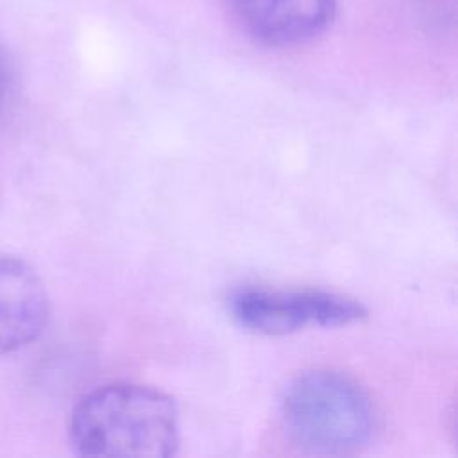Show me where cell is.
Listing matches in <instances>:
<instances>
[{
	"label": "cell",
	"instance_id": "obj_1",
	"mask_svg": "<svg viewBox=\"0 0 458 458\" xmlns=\"http://www.w3.org/2000/svg\"><path fill=\"white\" fill-rule=\"evenodd\" d=\"M68 437L81 456L168 458L179 447V410L154 386L109 383L77 403Z\"/></svg>",
	"mask_w": 458,
	"mask_h": 458
},
{
	"label": "cell",
	"instance_id": "obj_2",
	"mask_svg": "<svg viewBox=\"0 0 458 458\" xmlns=\"http://www.w3.org/2000/svg\"><path fill=\"white\" fill-rule=\"evenodd\" d=\"M288 437L315 454H349L363 447L374 431L369 394L347 374L315 369L299 374L281 399Z\"/></svg>",
	"mask_w": 458,
	"mask_h": 458
},
{
	"label": "cell",
	"instance_id": "obj_3",
	"mask_svg": "<svg viewBox=\"0 0 458 458\" xmlns=\"http://www.w3.org/2000/svg\"><path fill=\"white\" fill-rule=\"evenodd\" d=\"M229 310L240 326L261 335H286L311 326H349L367 315L365 306L354 299L311 288H238L229 299Z\"/></svg>",
	"mask_w": 458,
	"mask_h": 458
},
{
	"label": "cell",
	"instance_id": "obj_4",
	"mask_svg": "<svg viewBox=\"0 0 458 458\" xmlns=\"http://www.w3.org/2000/svg\"><path fill=\"white\" fill-rule=\"evenodd\" d=\"M231 14L252 38L297 45L322 34L333 20V0H227Z\"/></svg>",
	"mask_w": 458,
	"mask_h": 458
},
{
	"label": "cell",
	"instance_id": "obj_5",
	"mask_svg": "<svg viewBox=\"0 0 458 458\" xmlns=\"http://www.w3.org/2000/svg\"><path fill=\"white\" fill-rule=\"evenodd\" d=\"M48 318V295L36 270L16 256L0 254V354L39 336Z\"/></svg>",
	"mask_w": 458,
	"mask_h": 458
},
{
	"label": "cell",
	"instance_id": "obj_6",
	"mask_svg": "<svg viewBox=\"0 0 458 458\" xmlns=\"http://www.w3.org/2000/svg\"><path fill=\"white\" fill-rule=\"evenodd\" d=\"M9 86H11V72H9V64L5 61V55L0 52V106L4 104L7 93H9Z\"/></svg>",
	"mask_w": 458,
	"mask_h": 458
}]
</instances>
